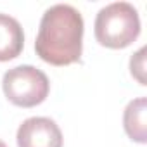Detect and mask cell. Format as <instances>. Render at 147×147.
<instances>
[{
  "mask_svg": "<svg viewBox=\"0 0 147 147\" xmlns=\"http://www.w3.org/2000/svg\"><path fill=\"white\" fill-rule=\"evenodd\" d=\"M18 147H62L61 128L50 118H28L18 130Z\"/></svg>",
  "mask_w": 147,
  "mask_h": 147,
  "instance_id": "obj_4",
  "label": "cell"
},
{
  "mask_svg": "<svg viewBox=\"0 0 147 147\" xmlns=\"http://www.w3.org/2000/svg\"><path fill=\"white\" fill-rule=\"evenodd\" d=\"M83 49V18L67 4H57L45 11L40 21L35 50L52 66H67L80 61Z\"/></svg>",
  "mask_w": 147,
  "mask_h": 147,
  "instance_id": "obj_1",
  "label": "cell"
},
{
  "mask_svg": "<svg viewBox=\"0 0 147 147\" xmlns=\"http://www.w3.org/2000/svg\"><path fill=\"white\" fill-rule=\"evenodd\" d=\"M0 147H7V145H5V144H4L2 140H0Z\"/></svg>",
  "mask_w": 147,
  "mask_h": 147,
  "instance_id": "obj_8",
  "label": "cell"
},
{
  "mask_svg": "<svg viewBox=\"0 0 147 147\" xmlns=\"http://www.w3.org/2000/svg\"><path fill=\"white\" fill-rule=\"evenodd\" d=\"M94 31L100 45L125 49L140 35L138 11L128 2H113L99 11Z\"/></svg>",
  "mask_w": 147,
  "mask_h": 147,
  "instance_id": "obj_2",
  "label": "cell"
},
{
  "mask_svg": "<svg viewBox=\"0 0 147 147\" xmlns=\"http://www.w3.org/2000/svg\"><path fill=\"white\" fill-rule=\"evenodd\" d=\"M145 113H147V100L145 97H138L126 106L125 114H123V126H125L126 135L138 144L147 142Z\"/></svg>",
  "mask_w": 147,
  "mask_h": 147,
  "instance_id": "obj_6",
  "label": "cell"
},
{
  "mask_svg": "<svg viewBox=\"0 0 147 147\" xmlns=\"http://www.w3.org/2000/svg\"><path fill=\"white\" fill-rule=\"evenodd\" d=\"M130 71L131 75L138 80L140 85H145V47H142L138 52H135L130 59Z\"/></svg>",
  "mask_w": 147,
  "mask_h": 147,
  "instance_id": "obj_7",
  "label": "cell"
},
{
  "mask_svg": "<svg viewBox=\"0 0 147 147\" xmlns=\"http://www.w3.org/2000/svg\"><path fill=\"white\" fill-rule=\"evenodd\" d=\"M2 88L5 97L14 106L35 107L47 99L50 83L43 71L26 64L16 66L5 73L2 80Z\"/></svg>",
  "mask_w": 147,
  "mask_h": 147,
  "instance_id": "obj_3",
  "label": "cell"
},
{
  "mask_svg": "<svg viewBox=\"0 0 147 147\" xmlns=\"http://www.w3.org/2000/svg\"><path fill=\"white\" fill-rule=\"evenodd\" d=\"M24 47V33L18 19L0 12V62L16 59Z\"/></svg>",
  "mask_w": 147,
  "mask_h": 147,
  "instance_id": "obj_5",
  "label": "cell"
}]
</instances>
